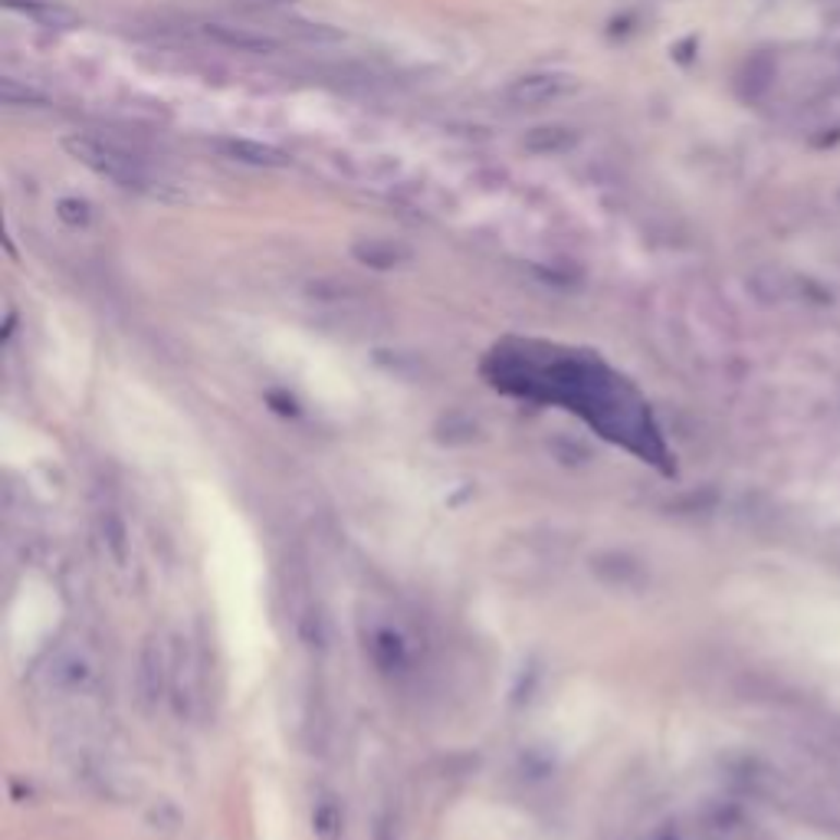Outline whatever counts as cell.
<instances>
[{
	"mask_svg": "<svg viewBox=\"0 0 840 840\" xmlns=\"http://www.w3.org/2000/svg\"><path fill=\"white\" fill-rule=\"evenodd\" d=\"M778 83V60L771 57H755L745 70V89L752 99H765Z\"/></svg>",
	"mask_w": 840,
	"mask_h": 840,
	"instance_id": "3",
	"label": "cell"
},
{
	"mask_svg": "<svg viewBox=\"0 0 840 840\" xmlns=\"http://www.w3.org/2000/svg\"><path fill=\"white\" fill-rule=\"evenodd\" d=\"M224 152H227L233 161L256 165V168H283V165L289 161V158H286V152L269 148V145H260V142H243V139L224 142Z\"/></svg>",
	"mask_w": 840,
	"mask_h": 840,
	"instance_id": "2",
	"label": "cell"
},
{
	"mask_svg": "<svg viewBox=\"0 0 840 840\" xmlns=\"http://www.w3.org/2000/svg\"><path fill=\"white\" fill-rule=\"evenodd\" d=\"M67 148L80 165H86L99 178L112 181L116 188L148 194V197H171V191L178 188L161 168H155L148 158L135 155V152L122 148L119 142H109L99 135H70Z\"/></svg>",
	"mask_w": 840,
	"mask_h": 840,
	"instance_id": "1",
	"label": "cell"
}]
</instances>
